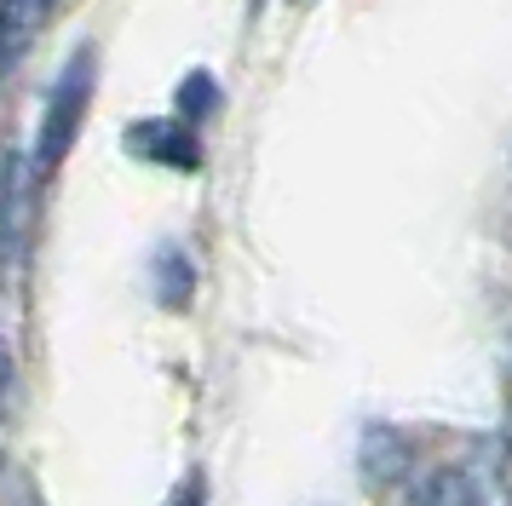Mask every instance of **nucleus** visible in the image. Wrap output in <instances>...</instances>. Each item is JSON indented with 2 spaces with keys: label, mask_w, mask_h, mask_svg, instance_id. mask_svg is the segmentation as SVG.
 <instances>
[{
  "label": "nucleus",
  "mask_w": 512,
  "mask_h": 506,
  "mask_svg": "<svg viewBox=\"0 0 512 506\" xmlns=\"http://www.w3.org/2000/svg\"><path fill=\"white\" fill-rule=\"evenodd\" d=\"M162 282H156V294H162V305H185V294H190V282H196V271H190V259L179 248H167L162 253Z\"/></svg>",
  "instance_id": "obj_5"
},
{
  "label": "nucleus",
  "mask_w": 512,
  "mask_h": 506,
  "mask_svg": "<svg viewBox=\"0 0 512 506\" xmlns=\"http://www.w3.org/2000/svg\"><path fill=\"white\" fill-rule=\"evenodd\" d=\"M363 472L386 506H507V437L489 432L466 460H432L397 426H374Z\"/></svg>",
  "instance_id": "obj_1"
},
{
  "label": "nucleus",
  "mask_w": 512,
  "mask_h": 506,
  "mask_svg": "<svg viewBox=\"0 0 512 506\" xmlns=\"http://www.w3.org/2000/svg\"><path fill=\"white\" fill-rule=\"evenodd\" d=\"M52 6H58V0H0V75L29 58L35 35H41L47 18H52Z\"/></svg>",
  "instance_id": "obj_4"
},
{
  "label": "nucleus",
  "mask_w": 512,
  "mask_h": 506,
  "mask_svg": "<svg viewBox=\"0 0 512 506\" xmlns=\"http://www.w3.org/2000/svg\"><path fill=\"white\" fill-rule=\"evenodd\" d=\"M127 150L144 161H162V167H202V138L190 121H139L127 133Z\"/></svg>",
  "instance_id": "obj_3"
},
{
  "label": "nucleus",
  "mask_w": 512,
  "mask_h": 506,
  "mask_svg": "<svg viewBox=\"0 0 512 506\" xmlns=\"http://www.w3.org/2000/svg\"><path fill=\"white\" fill-rule=\"evenodd\" d=\"M179 110L196 115V121L213 110V75H185V87H179Z\"/></svg>",
  "instance_id": "obj_6"
},
{
  "label": "nucleus",
  "mask_w": 512,
  "mask_h": 506,
  "mask_svg": "<svg viewBox=\"0 0 512 506\" xmlns=\"http://www.w3.org/2000/svg\"><path fill=\"white\" fill-rule=\"evenodd\" d=\"M93 81H98V58L93 46H81L70 64L58 69V81L47 92V110H41V133H35V184H47L64 156L75 150V133L93 110Z\"/></svg>",
  "instance_id": "obj_2"
},
{
  "label": "nucleus",
  "mask_w": 512,
  "mask_h": 506,
  "mask_svg": "<svg viewBox=\"0 0 512 506\" xmlns=\"http://www.w3.org/2000/svg\"><path fill=\"white\" fill-rule=\"evenodd\" d=\"M24 506H35V501H24Z\"/></svg>",
  "instance_id": "obj_7"
}]
</instances>
